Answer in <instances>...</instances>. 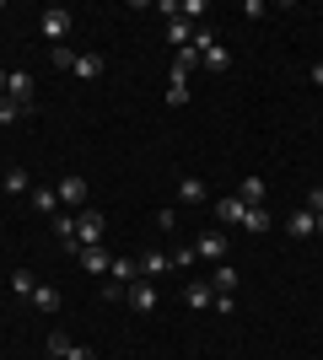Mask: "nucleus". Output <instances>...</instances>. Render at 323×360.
<instances>
[{
    "mask_svg": "<svg viewBox=\"0 0 323 360\" xmlns=\"http://www.w3.org/2000/svg\"><path fill=\"white\" fill-rule=\"evenodd\" d=\"M124 301H129L135 312H156V307H162V290H156L151 280H135V285H124Z\"/></svg>",
    "mask_w": 323,
    "mask_h": 360,
    "instance_id": "nucleus-2",
    "label": "nucleus"
},
{
    "mask_svg": "<svg viewBox=\"0 0 323 360\" xmlns=\"http://www.w3.org/2000/svg\"><path fill=\"white\" fill-rule=\"evenodd\" d=\"M312 221H318V237H323V215H312Z\"/></svg>",
    "mask_w": 323,
    "mask_h": 360,
    "instance_id": "nucleus-34",
    "label": "nucleus"
},
{
    "mask_svg": "<svg viewBox=\"0 0 323 360\" xmlns=\"http://www.w3.org/2000/svg\"><path fill=\"white\" fill-rule=\"evenodd\" d=\"M76 264H81L87 274H108V269H113V253H108L103 242H97V248H81V253H76Z\"/></svg>",
    "mask_w": 323,
    "mask_h": 360,
    "instance_id": "nucleus-6",
    "label": "nucleus"
},
{
    "mask_svg": "<svg viewBox=\"0 0 323 360\" xmlns=\"http://www.w3.org/2000/svg\"><path fill=\"white\" fill-rule=\"evenodd\" d=\"M0 188H6V194H32V183H27V172H22V167L0 172Z\"/></svg>",
    "mask_w": 323,
    "mask_h": 360,
    "instance_id": "nucleus-19",
    "label": "nucleus"
},
{
    "mask_svg": "<svg viewBox=\"0 0 323 360\" xmlns=\"http://www.w3.org/2000/svg\"><path fill=\"white\" fill-rule=\"evenodd\" d=\"M312 81H318V86H323V60H318V65H312Z\"/></svg>",
    "mask_w": 323,
    "mask_h": 360,
    "instance_id": "nucleus-32",
    "label": "nucleus"
},
{
    "mask_svg": "<svg viewBox=\"0 0 323 360\" xmlns=\"http://www.w3.org/2000/svg\"><path fill=\"white\" fill-rule=\"evenodd\" d=\"M194 70H200V49L189 44V49H178V54H172V75H167V81H189Z\"/></svg>",
    "mask_w": 323,
    "mask_h": 360,
    "instance_id": "nucleus-10",
    "label": "nucleus"
},
{
    "mask_svg": "<svg viewBox=\"0 0 323 360\" xmlns=\"http://www.w3.org/2000/svg\"><path fill=\"white\" fill-rule=\"evenodd\" d=\"M54 194H60V210L81 215V210H87V194H92V188H87V178H81V172H70V178L54 183Z\"/></svg>",
    "mask_w": 323,
    "mask_h": 360,
    "instance_id": "nucleus-1",
    "label": "nucleus"
},
{
    "mask_svg": "<svg viewBox=\"0 0 323 360\" xmlns=\"http://www.w3.org/2000/svg\"><path fill=\"white\" fill-rule=\"evenodd\" d=\"M264 194H270V183H264V178H243V183H237V199H243V205H264Z\"/></svg>",
    "mask_w": 323,
    "mask_h": 360,
    "instance_id": "nucleus-15",
    "label": "nucleus"
},
{
    "mask_svg": "<svg viewBox=\"0 0 323 360\" xmlns=\"http://www.w3.org/2000/svg\"><path fill=\"white\" fill-rule=\"evenodd\" d=\"M11 290H16V296H32V290H38V280H32L27 269H16V274H11Z\"/></svg>",
    "mask_w": 323,
    "mask_h": 360,
    "instance_id": "nucleus-23",
    "label": "nucleus"
},
{
    "mask_svg": "<svg viewBox=\"0 0 323 360\" xmlns=\"http://www.w3.org/2000/svg\"><path fill=\"white\" fill-rule=\"evenodd\" d=\"M243 210H248V205H243V199H237V194L215 199V221H221V226H243Z\"/></svg>",
    "mask_w": 323,
    "mask_h": 360,
    "instance_id": "nucleus-11",
    "label": "nucleus"
},
{
    "mask_svg": "<svg viewBox=\"0 0 323 360\" xmlns=\"http://www.w3.org/2000/svg\"><path fill=\"white\" fill-rule=\"evenodd\" d=\"M189 103V81H167V108H184Z\"/></svg>",
    "mask_w": 323,
    "mask_h": 360,
    "instance_id": "nucleus-24",
    "label": "nucleus"
},
{
    "mask_svg": "<svg viewBox=\"0 0 323 360\" xmlns=\"http://www.w3.org/2000/svg\"><path fill=\"white\" fill-rule=\"evenodd\" d=\"M302 210H312V215H323V188H308V205Z\"/></svg>",
    "mask_w": 323,
    "mask_h": 360,
    "instance_id": "nucleus-30",
    "label": "nucleus"
},
{
    "mask_svg": "<svg viewBox=\"0 0 323 360\" xmlns=\"http://www.w3.org/2000/svg\"><path fill=\"white\" fill-rule=\"evenodd\" d=\"M291 237H318V221H312V210H296V215H291Z\"/></svg>",
    "mask_w": 323,
    "mask_h": 360,
    "instance_id": "nucleus-22",
    "label": "nucleus"
},
{
    "mask_svg": "<svg viewBox=\"0 0 323 360\" xmlns=\"http://www.w3.org/2000/svg\"><path fill=\"white\" fill-rule=\"evenodd\" d=\"M32 210L54 221V215H60V194H54V188H32Z\"/></svg>",
    "mask_w": 323,
    "mask_h": 360,
    "instance_id": "nucleus-18",
    "label": "nucleus"
},
{
    "mask_svg": "<svg viewBox=\"0 0 323 360\" xmlns=\"http://www.w3.org/2000/svg\"><path fill=\"white\" fill-rule=\"evenodd\" d=\"M243 231H270V210H264V205H248L243 210Z\"/></svg>",
    "mask_w": 323,
    "mask_h": 360,
    "instance_id": "nucleus-20",
    "label": "nucleus"
},
{
    "mask_svg": "<svg viewBox=\"0 0 323 360\" xmlns=\"http://www.w3.org/2000/svg\"><path fill=\"white\" fill-rule=\"evenodd\" d=\"M194 264V248H172V269H189Z\"/></svg>",
    "mask_w": 323,
    "mask_h": 360,
    "instance_id": "nucleus-28",
    "label": "nucleus"
},
{
    "mask_svg": "<svg viewBox=\"0 0 323 360\" xmlns=\"http://www.w3.org/2000/svg\"><path fill=\"white\" fill-rule=\"evenodd\" d=\"M237 280H243V274L232 269V264H215V269H210V285L221 290V296H232V290H237Z\"/></svg>",
    "mask_w": 323,
    "mask_h": 360,
    "instance_id": "nucleus-14",
    "label": "nucleus"
},
{
    "mask_svg": "<svg viewBox=\"0 0 323 360\" xmlns=\"http://www.w3.org/2000/svg\"><path fill=\"white\" fill-rule=\"evenodd\" d=\"M32 307H38V312H60V290H54V285H38V290H32Z\"/></svg>",
    "mask_w": 323,
    "mask_h": 360,
    "instance_id": "nucleus-21",
    "label": "nucleus"
},
{
    "mask_svg": "<svg viewBox=\"0 0 323 360\" xmlns=\"http://www.w3.org/2000/svg\"><path fill=\"white\" fill-rule=\"evenodd\" d=\"M65 360H97V355H92L87 345H70V349H65Z\"/></svg>",
    "mask_w": 323,
    "mask_h": 360,
    "instance_id": "nucleus-31",
    "label": "nucleus"
},
{
    "mask_svg": "<svg viewBox=\"0 0 323 360\" xmlns=\"http://www.w3.org/2000/svg\"><path fill=\"white\" fill-rule=\"evenodd\" d=\"M6 97H11L22 113H32V75H22V70H11V81H6Z\"/></svg>",
    "mask_w": 323,
    "mask_h": 360,
    "instance_id": "nucleus-7",
    "label": "nucleus"
},
{
    "mask_svg": "<svg viewBox=\"0 0 323 360\" xmlns=\"http://www.w3.org/2000/svg\"><path fill=\"white\" fill-rule=\"evenodd\" d=\"M156 226H162V231H178V210H172V205H162V210H156Z\"/></svg>",
    "mask_w": 323,
    "mask_h": 360,
    "instance_id": "nucleus-27",
    "label": "nucleus"
},
{
    "mask_svg": "<svg viewBox=\"0 0 323 360\" xmlns=\"http://www.w3.org/2000/svg\"><path fill=\"white\" fill-rule=\"evenodd\" d=\"M97 242H103V215L81 210L76 215V253H81V248H97Z\"/></svg>",
    "mask_w": 323,
    "mask_h": 360,
    "instance_id": "nucleus-3",
    "label": "nucleus"
},
{
    "mask_svg": "<svg viewBox=\"0 0 323 360\" xmlns=\"http://www.w3.org/2000/svg\"><path fill=\"white\" fill-rule=\"evenodd\" d=\"M200 65H205V70H210V75H221V70H227V65H232V49H227V44H210V49H205V54H200Z\"/></svg>",
    "mask_w": 323,
    "mask_h": 360,
    "instance_id": "nucleus-12",
    "label": "nucleus"
},
{
    "mask_svg": "<svg viewBox=\"0 0 323 360\" xmlns=\"http://www.w3.org/2000/svg\"><path fill=\"white\" fill-rule=\"evenodd\" d=\"M184 301L194 307V312H205V307H215V285H210V280H189V285H184Z\"/></svg>",
    "mask_w": 323,
    "mask_h": 360,
    "instance_id": "nucleus-9",
    "label": "nucleus"
},
{
    "mask_svg": "<svg viewBox=\"0 0 323 360\" xmlns=\"http://www.w3.org/2000/svg\"><path fill=\"white\" fill-rule=\"evenodd\" d=\"M65 32H70V11H65V6H49L44 11V38L49 44H65Z\"/></svg>",
    "mask_w": 323,
    "mask_h": 360,
    "instance_id": "nucleus-5",
    "label": "nucleus"
},
{
    "mask_svg": "<svg viewBox=\"0 0 323 360\" xmlns=\"http://www.w3.org/2000/svg\"><path fill=\"white\" fill-rule=\"evenodd\" d=\"M108 274H119L113 285H135V280H146V274H140V258H113V269H108Z\"/></svg>",
    "mask_w": 323,
    "mask_h": 360,
    "instance_id": "nucleus-13",
    "label": "nucleus"
},
{
    "mask_svg": "<svg viewBox=\"0 0 323 360\" xmlns=\"http://www.w3.org/2000/svg\"><path fill=\"white\" fill-rule=\"evenodd\" d=\"M227 248H232V242L221 237V231H205V237L194 242V258H205V264H227Z\"/></svg>",
    "mask_w": 323,
    "mask_h": 360,
    "instance_id": "nucleus-4",
    "label": "nucleus"
},
{
    "mask_svg": "<svg viewBox=\"0 0 323 360\" xmlns=\"http://www.w3.org/2000/svg\"><path fill=\"white\" fill-rule=\"evenodd\" d=\"M103 70H108L103 54H76V75H81V81H97Z\"/></svg>",
    "mask_w": 323,
    "mask_h": 360,
    "instance_id": "nucleus-17",
    "label": "nucleus"
},
{
    "mask_svg": "<svg viewBox=\"0 0 323 360\" xmlns=\"http://www.w3.org/2000/svg\"><path fill=\"white\" fill-rule=\"evenodd\" d=\"M65 349H70V339H65V333H49V355L65 360Z\"/></svg>",
    "mask_w": 323,
    "mask_h": 360,
    "instance_id": "nucleus-29",
    "label": "nucleus"
},
{
    "mask_svg": "<svg viewBox=\"0 0 323 360\" xmlns=\"http://www.w3.org/2000/svg\"><path fill=\"white\" fill-rule=\"evenodd\" d=\"M6 81H11V70H0V97H6Z\"/></svg>",
    "mask_w": 323,
    "mask_h": 360,
    "instance_id": "nucleus-33",
    "label": "nucleus"
},
{
    "mask_svg": "<svg viewBox=\"0 0 323 360\" xmlns=\"http://www.w3.org/2000/svg\"><path fill=\"white\" fill-rule=\"evenodd\" d=\"M16 119H27V113H22L11 97H0V124H16Z\"/></svg>",
    "mask_w": 323,
    "mask_h": 360,
    "instance_id": "nucleus-26",
    "label": "nucleus"
},
{
    "mask_svg": "<svg viewBox=\"0 0 323 360\" xmlns=\"http://www.w3.org/2000/svg\"><path fill=\"white\" fill-rule=\"evenodd\" d=\"M49 60L60 65V70H76V49H65V44H54V54H49Z\"/></svg>",
    "mask_w": 323,
    "mask_h": 360,
    "instance_id": "nucleus-25",
    "label": "nucleus"
},
{
    "mask_svg": "<svg viewBox=\"0 0 323 360\" xmlns=\"http://www.w3.org/2000/svg\"><path fill=\"white\" fill-rule=\"evenodd\" d=\"M49 360H60V355H49Z\"/></svg>",
    "mask_w": 323,
    "mask_h": 360,
    "instance_id": "nucleus-35",
    "label": "nucleus"
},
{
    "mask_svg": "<svg viewBox=\"0 0 323 360\" xmlns=\"http://www.w3.org/2000/svg\"><path fill=\"white\" fill-rule=\"evenodd\" d=\"M140 274H146V280H156V274H172V253H162V248H146V253H140Z\"/></svg>",
    "mask_w": 323,
    "mask_h": 360,
    "instance_id": "nucleus-8",
    "label": "nucleus"
},
{
    "mask_svg": "<svg viewBox=\"0 0 323 360\" xmlns=\"http://www.w3.org/2000/svg\"><path fill=\"white\" fill-rule=\"evenodd\" d=\"M178 199H184V205H205V183L194 178V172H184V178H178Z\"/></svg>",
    "mask_w": 323,
    "mask_h": 360,
    "instance_id": "nucleus-16",
    "label": "nucleus"
}]
</instances>
